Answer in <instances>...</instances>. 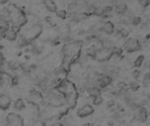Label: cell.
<instances>
[{
  "label": "cell",
  "instance_id": "6da1fadb",
  "mask_svg": "<svg viewBox=\"0 0 150 126\" xmlns=\"http://www.w3.org/2000/svg\"><path fill=\"white\" fill-rule=\"evenodd\" d=\"M6 126H25L24 118L21 116V115L16 112L8 113L6 118Z\"/></svg>",
  "mask_w": 150,
  "mask_h": 126
},
{
  "label": "cell",
  "instance_id": "8992f818",
  "mask_svg": "<svg viewBox=\"0 0 150 126\" xmlns=\"http://www.w3.org/2000/svg\"><path fill=\"white\" fill-rule=\"evenodd\" d=\"M12 99L6 94L0 93V110H6L12 105Z\"/></svg>",
  "mask_w": 150,
  "mask_h": 126
},
{
  "label": "cell",
  "instance_id": "7402d4cb",
  "mask_svg": "<svg viewBox=\"0 0 150 126\" xmlns=\"http://www.w3.org/2000/svg\"><path fill=\"white\" fill-rule=\"evenodd\" d=\"M140 17H133L132 19H130L131 24H133V25H138L140 23Z\"/></svg>",
  "mask_w": 150,
  "mask_h": 126
},
{
  "label": "cell",
  "instance_id": "5bb4252c",
  "mask_svg": "<svg viewBox=\"0 0 150 126\" xmlns=\"http://www.w3.org/2000/svg\"><path fill=\"white\" fill-rule=\"evenodd\" d=\"M144 60H145L144 55H140V56H138L137 59L134 60L133 66H134L135 68H140V67L142 66V64H143Z\"/></svg>",
  "mask_w": 150,
  "mask_h": 126
},
{
  "label": "cell",
  "instance_id": "83f0119b",
  "mask_svg": "<svg viewBox=\"0 0 150 126\" xmlns=\"http://www.w3.org/2000/svg\"><path fill=\"white\" fill-rule=\"evenodd\" d=\"M149 64H150V61H149Z\"/></svg>",
  "mask_w": 150,
  "mask_h": 126
},
{
  "label": "cell",
  "instance_id": "cb8c5ba5",
  "mask_svg": "<svg viewBox=\"0 0 150 126\" xmlns=\"http://www.w3.org/2000/svg\"><path fill=\"white\" fill-rule=\"evenodd\" d=\"M115 105H116V103H115V102H114L113 100H111V101H110V102H108V103H107V107H108V109L114 108V107H115Z\"/></svg>",
  "mask_w": 150,
  "mask_h": 126
},
{
  "label": "cell",
  "instance_id": "5b68a950",
  "mask_svg": "<svg viewBox=\"0 0 150 126\" xmlns=\"http://www.w3.org/2000/svg\"><path fill=\"white\" fill-rule=\"evenodd\" d=\"M27 101H29L31 103L33 104H39L43 103L44 101V97L43 94L41 91H32L31 93L29 94V96L27 97Z\"/></svg>",
  "mask_w": 150,
  "mask_h": 126
},
{
  "label": "cell",
  "instance_id": "603a6c76",
  "mask_svg": "<svg viewBox=\"0 0 150 126\" xmlns=\"http://www.w3.org/2000/svg\"><path fill=\"white\" fill-rule=\"evenodd\" d=\"M132 75H133V77L135 80H138V79L140 77V70H138V69H135V70H133V71Z\"/></svg>",
  "mask_w": 150,
  "mask_h": 126
},
{
  "label": "cell",
  "instance_id": "7c38bea8",
  "mask_svg": "<svg viewBox=\"0 0 150 126\" xmlns=\"http://www.w3.org/2000/svg\"><path fill=\"white\" fill-rule=\"evenodd\" d=\"M45 6L47 7V9L51 12H56L57 11V6H56V4L54 3V1L53 0H44L43 1Z\"/></svg>",
  "mask_w": 150,
  "mask_h": 126
},
{
  "label": "cell",
  "instance_id": "9c48e42d",
  "mask_svg": "<svg viewBox=\"0 0 150 126\" xmlns=\"http://www.w3.org/2000/svg\"><path fill=\"white\" fill-rule=\"evenodd\" d=\"M87 93L89 97L94 98V97L99 96V94H101V89L97 86H92L87 88Z\"/></svg>",
  "mask_w": 150,
  "mask_h": 126
},
{
  "label": "cell",
  "instance_id": "52a82bcc",
  "mask_svg": "<svg viewBox=\"0 0 150 126\" xmlns=\"http://www.w3.org/2000/svg\"><path fill=\"white\" fill-rule=\"evenodd\" d=\"M100 30L102 32H104L105 34H112L114 33V31H115V28H114V25L110 22V21H107V22H105L101 25L100 26Z\"/></svg>",
  "mask_w": 150,
  "mask_h": 126
},
{
  "label": "cell",
  "instance_id": "d6986e66",
  "mask_svg": "<svg viewBox=\"0 0 150 126\" xmlns=\"http://www.w3.org/2000/svg\"><path fill=\"white\" fill-rule=\"evenodd\" d=\"M128 87H129V88H130L131 90H133V91H136V90H138L139 88H140L139 84H138L136 81H130L129 84H128Z\"/></svg>",
  "mask_w": 150,
  "mask_h": 126
},
{
  "label": "cell",
  "instance_id": "277c9868",
  "mask_svg": "<svg viewBox=\"0 0 150 126\" xmlns=\"http://www.w3.org/2000/svg\"><path fill=\"white\" fill-rule=\"evenodd\" d=\"M94 111H95V110H94L92 105L85 104V105H83V107H81L80 109L77 110L76 115L80 118H85V117H88L89 116H92L94 113Z\"/></svg>",
  "mask_w": 150,
  "mask_h": 126
},
{
  "label": "cell",
  "instance_id": "ac0fdd59",
  "mask_svg": "<svg viewBox=\"0 0 150 126\" xmlns=\"http://www.w3.org/2000/svg\"><path fill=\"white\" fill-rule=\"evenodd\" d=\"M56 16L60 18H65L67 17V12L64 10H57L55 12Z\"/></svg>",
  "mask_w": 150,
  "mask_h": 126
},
{
  "label": "cell",
  "instance_id": "ba28073f",
  "mask_svg": "<svg viewBox=\"0 0 150 126\" xmlns=\"http://www.w3.org/2000/svg\"><path fill=\"white\" fill-rule=\"evenodd\" d=\"M5 38L9 41H15L18 39V32L15 28L11 27L5 34Z\"/></svg>",
  "mask_w": 150,
  "mask_h": 126
},
{
  "label": "cell",
  "instance_id": "d4e9b609",
  "mask_svg": "<svg viewBox=\"0 0 150 126\" xmlns=\"http://www.w3.org/2000/svg\"><path fill=\"white\" fill-rule=\"evenodd\" d=\"M51 126H63V123H56L52 124Z\"/></svg>",
  "mask_w": 150,
  "mask_h": 126
},
{
  "label": "cell",
  "instance_id": "4fadbf2b",
  "mask_svg": "<svg viewBox=\"0 0 150 126\" xmlns=\"http://www.w3.org/2000/svg\"><path fill=\"white\" fill-rule=\"evenodd\" d=\"M127 11V5L123 3L121 4H118L116 5V8H115V12L118 14H123L125 13Z\"/></svg>",
  "mask_w": 150,
  "mask_h": 126
},
{
  "label": "cell",
  "instance_id": "4316f807",
  "mask_svg": "<svg viewBox=\"0 0 150 126\" xmlns=\"http://www.w3.org/2000/svg\"><path fill=\"white\" fill-rule=\"evenodd\" d=\"M149 73H150V64H149Z\"/></svg>",
  "mask_w": 150,
  "mask_h": 126
},
{
  "label": "cell",
  "instance_id": "44dd1931",
  "mask_svg": "<svg viewBox=\"0 0 150 126\" xmlns=\"http://www.w3.org/2000/svg\"><path fill=\"white\" fill-rule=\"evenodd\" d=\"M149 81H150V73L148 72V73H146L144 75V77H143V85L144 86H147V83L149 82Z\"/></svg>",
  "mask_w": 150,
  "mask_h": 126
},
{
  "label": "cell",
  "instance_id": "8fae6325",
  "mask_svg": "<svg viewBox=\"0 0 150 126\" xmlns=\"http://www.w3.org/2000/svg\"><path fill=\"white\" fill-rule=\"evenodd\" d=\"M137 118L141 123H144V122L147 121V110L146 108H144V107L139 108L138 112H137Z\"/></svg>",
  "mask_w": 150,
  "mask_h": 126
},
{
  "label": "cell",
  "instance_id": "30bf717a",
  "mask_svg": "<svg viewBox=\"0 0 150 126\" xmlns=\"http://www.w3.org/2000/svg\"><path fill=\"white\" fill-rule=\"evenodd\" d=\"M13 108L16 111H23L26 108V104L22 98H17L13 103Z\"/></svg>",
  "mask_w": 150,
  "mask_h": 126
},
{
  "label": "cell",
  "instance_id": "7a4b0ae2",
  "mask_svg": "<svg viewBox=\"0 0 150 126\" xmlns=\"http://www.w3.org/2000/svg\"><path fill=\"white\" fill-rule=\"evenodd\" d=\"M41 33H42V26L39 24H36L34 26H32L28 31H26L25 34H24L23 36L27 40L29 43H31L36 38H38L41 34Z\"/></svg>",
  "mask_w": 150,
  "mask_h": 126
},
{
  "label": "cell",
  "instance_id": "ffe728a7",
  "mask_svg": "<svg viewBox=\"0 0 150 126\" xmlns=\"http://www.w3.org/2000/svg\"><path fill=\"white\" fill-rule=\"evenodd\" d=\"M19 81H20V80H19V77L18 75H13L12 77H11V84L12 86L19 85Z\"/></svg>",
  "mask_w": 150,
  "mask_h": 126
},
{
  "label": "cell",
  "instance_id": "3957f363",
  "mask_svg": "<svg viewBox=\"0 0 150 126\" xmlns=\"http://www.w3.org/2000/svg\"><path fill=\"white\" fill-rule=\"evenodd\" d=\"M124 48L128 52V53H133L140 51L141 49V45L134 38H129L127 40V41L124 44Z\"/></svg>",
  "mask_w": 150,
  "mask_h": 126
},
{
  "label": "cell",
  "instance_id": "9a60e30c",
  "mask_svg": "<svg viewBox=\"0 0 150 126\" xmlns=\"http://www.w3.org/2000/svg\"><path fill=\"white\" fill-rule=\"evenodd\" d=\"M5 64H6V59L2 52L0 51V75L3 74L5 71Z\"/></svg>",
  "mask_w": 150,
  "mask_h": 126
},
{
  "label": "cell",
  "instance_id": "484cf974",
  "mask_svg": "<svg viewBox=\"0 0 150 126\" xmlns=\"http://www.w3.org/2000/svg\"><path fill=\"white\" fill-rule=\"evenodd\" d=\"M83 126H89V123H86V124H83Z\"/></svg>",
  "mask_w": 150,
  "mask_h": 126
},
{
  "label": "cell",
  "instance_id": "e0dca14e",
  "mask_svg": "<svg viewBox=\"0 0 150 126\" xmlns=\"http://www.w3.org/2000/svg\"><path fill=\"white\" fill-rule=\"evenodd\" d=\"M118 34H119V36H121L122 38H127L129 35V32L127 29L120 28L118 31Z\"/></svg>",
  "mask_w": 150,
  "mask_h": 126
},
{
  "label": "cell",
  "instance_id": "2e32d148",
  "mask_svg": "<svg viewBox=\"0 0 150 126\" xmlns=\"http://www.w3.org/2000/svg\"><path fill=\"white\" fill-rule=\"evenodd\" d=\"M103 102H104V98H103V97H102V94H99V96H98V97L92 98V103H93L95 106H99V105H101V104L103 103Z\"/></svg>",
  "mask_w": 150,
  "mask_h": 126
}]
</instances>
